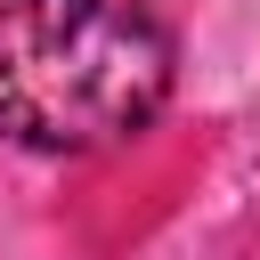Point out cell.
I'll return each instance as SVG.
<instances>
[{"instance_id":"1","label":"cell","mask_w":260,"mask_h":260,"mask_svg":"<svg viewBox=\"0 0 260 260\" xmlns=\"http://www.w3.org/2000/svg\"><path fill=\"white\" fill-rule=\"evenodd\" d=\"M171 98V41L138 0H0V138L98 154Z\"/></svg>"}]
</instances>
